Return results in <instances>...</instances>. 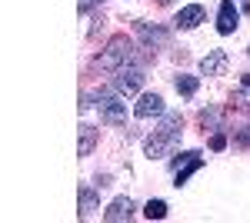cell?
Here are the masks:
<instances>
[{"label": "cell", "instance_id": "obj_1", "mask_svg": "<svg viewBox=\"0 0 250 223\" xmlns=\"http://www.w3.org/2000/svg\"><path fill=\"white\" fill-rule=\"evenodd\" d=\"M180 133H184V117L180 113H164L157 130L144 140V153L150 160H160V157H170L173 147L180 143Z\"/></svg>", "mask_w": 250, "mask_h": 223}, {"label": "cell", "instance_id": "obj_2", "mask_svg": "<svg viewBox=\"0 0 250 223\" xmlns=\"http://www.w3.org/2000/svg\"><path fill=\"white\" fill-rule=\"evenodd\" d=\"M134 60H137V47H134V40L124 37V34H117V37H110L107 50L97 57V67H100V70H107V74H114V70L127 67V63H134Z\"/></svg>", "mask_w": 250, "mask_h": 223}, {"label": "cell", "instance_id": "obj_3", "mask_svg": "<svg viewBox=\"0 0 250 223\" xmlns=\"http://www.w3.org/2000/svg\"><path fill=\"white\" fill-rule=\"evenodd\" d=\"M94 100H97V110H100V120L107 127H124L127 123V103L120 100V93L114 87L110 90H97Z\"/></svg>", "mask_w": 250, "mask_h": 223}, {"label": "cell", "instance_id": "obj_4", "mask_svg": "<svg viewBox=\"0 0 250 223\" xmlns=\"http://www.w3.org/2000/svg\"><path fill=\"white\" fill-rule=\"evenodd\" d=\"M110 87H114L120 97H134V93H140V87H144V67H140V63H127V67L114 70Z\"/></svg>", "mask_w": 250, "mask_h": 223}, {"label": "cell", "instance_id": "obj_5", "mask_svg": "<svg viewBox=\"0 0 250 223\" xmlns=\"http://www.w3.org/2000/svg\"><path fill=\"white\" fill-rule=\"evenodd\" d=\"M204 167V157H200V150H184V153H177L170 160V170H173V186H187L197 170Z\"/></svg>", "mask_w": 250, "mask_h": 223}, {"label": "cell", "instance_id": "obj_6", "mask_svg": "<svg viewBox=\"0 0 250 223\" xmlns=\"http://www.w3.org/2000/svg\"><path fill=\"white\" fill-rule=\"evenodd\" d=\"M134 30H137V37L144 40V50H160V47H167V40H170V34L160 27V23H147V20H137L134 23Z\"/></svg>", "mask_w": 250, "mask_h": 223}, {"label": "cell", "instance_id": "obj_7", "mask_svg": "<svg viewBox=\"0 0 250 223\" xmlns=\"http://www.w3.org/2000/svg\"><path fill=\"white\" fill-rule=\"evenodd\" d=\"M164 113H167V107H164V97L160 93H144L134 107L137 120H150V117H164Z\"/></svg>", "mask_w": 250, "mask_h": 223}, {"label": "cell", "instance_id": "obj_8", "mask_svg": "<svg viewBox=\"0 0 250 223\" xmlns=\"http://www.w3.org/2000/svg\"><path fill=\"white\" fill-rule=\"evenodd\" d=\"M227 67H230L227 50H210V54L200 60V74H204V77H224V74H227Z\"/></svg>", "mask_w": 250, "mask_h": 223}, {"label": "cell", "instance_id": "obj_9", "mask_svg": "<svg viewBox=\"0 0 250 223\" xmlns=\"http://www.w3.org/2000/svg\"><path fill=\"white\" fill-rule=\"evenodd\" d=\"M240 27V10L233 7V0H220V10H217V30L220 34H233Z\"/></svg>", "mask_w": 250, "mask_h": 223}, {"label": "cell", "instance_id": "obj_10", "mask_svg": "<svg viewBox=\"0 0 250 223\" xmlns=\"http://www.w3.org/2000/svg\"><path fill=\"white\" fill-rule=\"evenodd\" d=\"M204 17H207V10H204L200 3H187V7H180V14L173 17V23H177L180 30H193L197 23H204Z\"/></svg>", "mask_w": 250, "mask_h": 223}, {"label": "cell", "instance_id": "obj_11", "mask_svg": "<svg viewBox=\"0 0 250 223\" xmlns=\"http://www.w3.org/2000/svg\"><path fill=\"white\" fill-rule=\"evenodd\" d=\"M134 210H137V203L130 200V197H117L114 203L104 210V220H110V223H120V220H130L134 217Z\"/></svg>", "mask_w": 250, "mask_h": 223}, {"label": "cell", "instance_id": "obj_12", "mask_svg": "<svg viewBox=\"0 0 250 223\" xmlns=\"http://www.w3.org/2000/svg\"><path fill=\"white\" fill-rule=\"evenodd\" d=\"M97 127H90V123H80V147H77V153L80 157H90V150L97 147Z\"/></svg>", "mask_w": 250, "mask_h": 223}, {"label": "cell", "instance_id": "obj_13", "mask_svg": "<svg viewBox=\"0 0 250 223\" xmlns=\"http://www.w3.org/2000/svg\"><path fill=\"white\" fill-rule=\"evenodd\" d=\"M100 190V186H97ZM97 190L94 186H80V217L87 220V217H94L97 210Z\"/></svg>", "mask_w": 250, "mask_h": 223}, {"label": "cell", "instance_id": "obj_14", "mask_svg": "<svg viewBox=\"0 0 250 223\" xmlns=\"http://www.w3.org/2000/svg\"><path fill=\"white\" fill-rule=\"evenodd\" d=\"M173 87H177V93H180V97H193V93H197V87H200V80H197V77H190V74H180L177 80H173Z\"/></svg>", "mask_w": 250, "mask_h": 223}, {"label": "cell", "instance_id": "obj_15", "mask_svg": "<svg viewBox=\"0 0 250 223\" xmlns=\"http://www.w3.org/2000/svg\"><path fill=\"white\" fill-rule=\"evenodd\" d=\"M200 123H204V130H224V110H204L200 113Z\"/></svg>", "mask_w": 250, "mask_h": 223}, {"label": "cell", "instance_id": "obj_16", "mask_svg": "<svg viewBox=\"0 0 250 223\" xmlns=\"http://www.w3.org/2000/svg\"><path fill=\"white\" fill-rule=\"evenodd\" d=\"M144 217H147V220H164V217H167V203H164V200H150V203L144 206Z\"/></svg>", "mask_w": 250, "mask_h": 223}, {"label": "cell", "instance_id": "obj_17", "mask_svg": "<svg viewBox=\"0 0 250 223\" xmlns=\"http://www.w3.org/2000/svg\"><path fill=\"white\" fill-rule=\"evenodd\" d=\"M230 103H233V107H237V110H250V83H244L240 90H233Z\"/></svg>", "mask_w": 250, "mask_h": 223}, {"label": "cell", "instance_id": "obj_18", "mask_svg": "<svg viewBox=\"0 0 250 223\" xmlns=\"http://www.w3.org/2000/svg\"><path fill=\"white\" fill-rule=\"evenodd\" d=\"M233 143H237V147H244V150H250V127L233 130Z\"/></svg>", "mask_w": 250, "mask_h": 223}, {"label": "cell", "instance_id": "obj_19", "mask_svg": "<svg viewBox=\"0 0 250 223\" xmlns=\"http://www.w3.org/2000/svg\"><path fill=\"white\" fill-rule=\"evenodd\" d=\"M224 147H227V137H224L220 130H213V137H210V150H224Z\"/></svg>", "mask_w": 250, "mask_h": 223}, {"label": "cell", "instance_id": "obj_20", "mask_svg": "<svg viewBox=\"0 0 250 223\" xmlns=\"http://www.w3.org/2000/svg\"><path fill=\"white\" fill-rule=\"evenodd\" d=\"M90 7H94V0H80V14H87Z\"/></svg>", "mask_w": 250, "mask_h": 223}, {"label": "cell", "instance_id": "obj_21", "mask_svg": "<svg viewBox=\"0 0 250 223\" xmlns=\"http://www.w3.org/2000/svg\"><path fill=\"white\" fill-rule=\"evenodd\" d=\"M240 3H244V10H250V0H240Z\"/></svg>", "mask_w": 250, "mask_h": 223}, {"label": "cell", "instance_id": "obj_22", "mask_svg": "<svg viewBox=\"0 0 250 223\" xmlns=\"http://www.w3.org/2000/svg\"><path fill=\"white\" fill-rule=\"evenodd\" d=\"M157 3H170V0H157Z\"/></svg>", "mask_w": 250, "mask_h": 223}]
</instances>
